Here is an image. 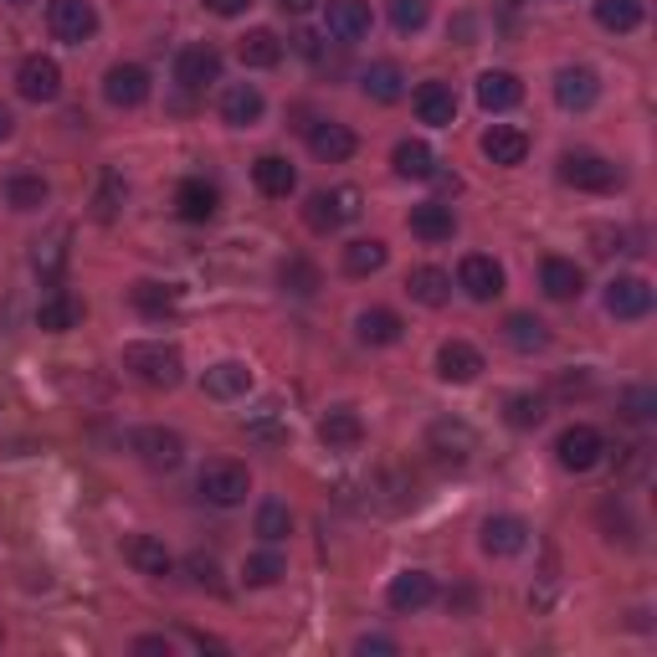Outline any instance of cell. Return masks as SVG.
Here are the masks:
<instances>
[{
  "label": "cell",
  "mask_w": 657,
  "mask_h": 657,
  "mask_svg": "<svg viewBox=\"0 0 657 657\" xmlns=\"http://www.w3.org/2000/svg\"><path fill=\"white\" fill-rule=\"evenodd\" d=\"M329 37L339 41L370 37V6L365 0H329Z\"/></svg>",
  "instance_id": "cb8c5ba5"
},
{
  "label": "cell",
  "mask_w": 657,
  "mask_h": 657,
  "mask_svg": "<svg viewBox=\"0 0 657 657\" xmlns=\"http://www.w3.org/2000/svg\"><path fill=\"white\" fill-rule=\"evenodd\" d=\"M411 231L421 237V242H452V231H457V221H452V206H442V201H421V206H411Z\"/></svg>",
  "instance_id": "7402d4cb"
},
{
  "label": "cell",
  "mask_w": 657,
  "mask_h": 657,
  "mask_svg": "<svg viewBox=\"0 0 657 657\" xmlns=\"http://www.w3.org/2000/svg\"><path fill=\"white\" fill-rule=\"evenodd\" d=\"M123 370L129 376H139L145 386H180V376H186V360H180V349L175 345H155V339H145V345H129L123 349Z\"/></svg>",
  "instance_id": "6da1fadb"
},
{
  "label": "cell",
  "mask_w": 657,
  "mask_h": 657,
  "mask_svg": "<svg viewBox=\"0 0 657 657\" xmlns=\"http://www.w3.org/2000/svg\"><path fill=\"white\" fill-rule=\"evenodd\" d=\"M242 576H247V586H278V580L288 576V565H282L278 550H257V555H247Z\"/></svg>",
  "instance_id": "ee69618b"
},
{
  "label": "cell",
  "mask_w": 657,
  "mask_h": 657,
  "mask_svg": "<svg viewBox=\"0 0 657 657\" xmlns=\"http://www.w3.org/2000/svg\"><path fill=\"white\" fill-rule=\"evenodd\" d=\"M601 452H606V442L596 427H565L560 442H555V457H560L565 472H590L601 462Z\"/></svg>",
  "instance_id": "8992f818"
},
{
  "label": "cell",
  "mask_w": 657,
  "mask_h": 657,
  "mask_svg": "<svg viewBox=\"0 0 657 657\" xmlns=\"http://www.w3.org/2000/svg\"><path fill=\"white\" fill-rule=\"evenodd\" d=\"M262 93H257L252 82H231L227 93H221V119L231 123V129H252L257 119H262Z\"/></svg>",
  "instance_id": "ffe728a7"
},
{
  "label": "cell",
  "mask_w": 657,
  "mask_h": 657,
  "mask_svg": "<svg viewBox=\"0 0 657 657\" xmlns=\"http://www.w3.org/2000/svg\"><path fill=\"white\" fill-rule=\"evenodd\" d=\"M524 545H529V524H524L519 514H494V519L484 524V550L488 555H519Z\"/></svg>",
  "instance_id": "d6986e66"
},
{
  "label": "cell",
  "mask_w": 657,
  "mask_h": 657,
  "mask_svg": "<svg viewBox=\"0 0 657 657\" xmlns=\"http://www.w3.org/2000/svg\"><path fill=\"white\" fill-rule=\"evenodd\" d=\"M237 52H242L247 68H278V62H282V41L272 37L268 27H257V31H247V37H242Z\"/></svg>",
  "instance_id": "e575fe53"
},
{
  "label": "cell",
  "mask_w": 657,
  "mask_h": 657,
  "mask_svg": "<svg viewBox=\"0 0 657 657\" xmlns=\"http://www.w3.org/2000/svg\"><path fill=\"white\" fill-rule=\"evenodd\" d=\"M37 323L47 329V335H68L72 323H78V303H72L68 293H52V298H41V309H37Z\"/></svg>",
  "instance_id": "ab89813d"
},
{
  "label": "cell",
  "mask_w": 657,
  "mask_h": 657,
  "mask_svg": "<svg viewBox=\"0 0 657 657\" xmlns=\"http://www.w3.org/2000/svg\"><path fill=\"white\" fill-rule=\"evenodd\" d=\"M135 653L139 657H170V637H139Z\"/></svg>",
  "instance_id": "f5cc1de1"
},
{
  "label": "cell",
  "mask_w": 657,
  "mask_h": 657,
  "mask_svg": "<svg viewBox=\"0 0 657 657\" xmlns=\"http://www.w3.org/2000/svg\"><path fill=\"white\" fill-rule=\"evenodd\" d=\"M596 21H601L606 31L627 37V31L643 27V0H596Z\"/></svg>",
  "instance_id": "836d02e7"
},
{
  "label": "cell",
  "mask_w": 657,
  "mask_h": 657,
  "mask_svg": "<svg viewBox=\"0 0 657 657\" xmlns=\"http://www.w3.org/2000/svg\"><path fill=\"white\" fill-rule=\"evenodd\" d=\"M406 293H411L416 303H427V309H442L447 298H452V278H447L442 268H416L411 278H406Z\"/></svg>",
  "instance_id": "4dcf8cb0"
},
{
  "label": "cell",
  "mask_w": 657,
  "mask_h": 657,
  "mask_svg": "<svg viewBox=\"0 0 657 657\" xmlns=\"http://www.w3.org/2000/svg\"><path fill=\"white\" fill-rule=\"evenodd\" d=\"M601 98V82L590 68H560L555 72V103L570 108V113H586L590 103Z\"/></svg>",
  "instance_id": "7c38bea8"
},
{
  "label": "cell",
  "mask_w": 657,
  "mask_h": 657,
  "mask_svg": "<svg viewBox=\"0 0 657 657\" xmlns=\"http://www.w3.org/2000/svg\"><path fill=\"white\" fill-rule=\"evenodd\" d=\"M129 447L145 457L149 468H180V457H186L180 431H170V427H139L135 437H129Z\"/></svg>",
  "instance_id": "9c48e42d"
},
{
  "label": "cell",
  "mask_w": 657,
  "mask_h": 657,
  "mask_svg": "<svg viewBox=\"0 0 657 657\" xmlns=\"http://www.w3.org/2000/svg\"><path fill=\"white\" fill-rule=\"evenodd\" d=\"M103 98H108L113 108H139V103L149 98V72L135 68V62H119V68H108Z\"/></svg>",
  "instance_id": "5bb4252c"
},
{
  "label": "cell",
  "mask_w": 657,
  "mask_h": 657,
  "mask_svg": "<svg viewBox=\"0 0 657 657\" xmlns=\"http://www.w3.org/2000/svg\"><path fill=\"white\" fill-rule=\"evenodd\" d=\"M360 93L376 98V103H396V98L406 93V72L396 68V62H370V68L360 72Z\"/></svg>",
  "instance_id": "484cf974"
},
{
  "label": "cell",
  "mask_w": 657,
  "mask_h": 657,
  "mask_svg": "<svg viewBox=\"0 0 657 657\" xmlns=\"http://www.w3.org/2000/svg\"><path fill=\"white\" fill-rule=\"evenodd\" d=\"M135 309L145 313V319H165V313H175V288H165V282H135Z\"/></svg>",
  "instance_id": "b9f144b4"
},
{
  "label": "cell",
  "mask_w": 657,
  "mask_h": 657,
  "mask_svg": "<svg viewBox=\"0 0 657 657\" xmlns=\"http://www.w3.org/2000/svg\"><path fill=\"white\" fill-rule=\"evenodd\" d=\"M416 119L431 123V129H452L457 93L447 88V82H421V88H416Z\"/></svg>",
  "instance_id": "e0dca14e"
},
{
  "label": "cell",
  "mask_w": 657,
  "mask_h": 657,
  "mask_svg": "<svg viewBox=\"0 0 657 657\" xmlns=\"http://www.w3.org/2000/svg\"><path fill=\"white\" fill-rule=\"evenodd\" d=\"M175 211L186 216V221H211L216 216V186H206V180H180V190H175Z\"/></svg>",
  "instance_id": "1f68e13d"
},
{
  "label": "cell",
  "mask_w": 657,
  "mask_h": 657,
  "mask_svg": "<svg viewBox=\"0 0 657 657\" xmlns=\"http://www.w3.org/2000/svg\"><path fill=\"white\" fill-rule=\"evenodd\" d=\"M6 6H27V0H6Z\"/></svg>",
  "instance_id": "91938a15"
},
{
  "label": "cell",
  "mask_w": 657,
  "mask_h": 657,
  "mask_svg": "<svg viewBox=\"0 0 657 657\" xmlns=\"http://www.w3.org/2000/svg\"><path fill=\"white\" fill-rule=\"evenodd\" d=\"M390 165H396L401 180H431V175H437V155H431L421 139H401L396 155H390Z\"/></svg>",
  "instance_id": "f546056e"
},
{
  "label": "cell",
  "mask_w": 657,
  "mask_h": 657,
  "mask_svg": "<svg viewBox=\"0 0 657 657\" xmlns=\"http://www.w3.org/2000/svg\"><path fill=\"white\" fill-rule=\"evenodd\" d=\"M16 93L27 98V103H57L62 93V68H57L52 57L31 52L21 68H16Z\"/></svg>",
  "instance_id": "277c9868"
},
{
  "label": "cell",
  "mask_w": 657,
  "mask_h": 657,
  "mask_svg": "<svg viewBox=\"0 0 657 657\" xmlns=\"http://www.w3.org/2000/svg\"><path fill=\"white\" fill-rule=\"evenodd\" d=\"M427 16H431V0H390V27L406 31V37L427 27Z\"/></svg>",
  "instance_id": "bcb514c9"
},
{
  "label": "cell",
  "mask_w": 657,
  "mask_h": 657,
  "mask_svg": "<svg viewBox=\"0 0 657 657\" xmlns=\"http://www.w3.org/2000/svg\"><path fill=\"white\" fill-rule=\"evenodd\" d=\"M221 78V52H216L211 41H196L186 52L175 57V82L180 88H206V82Z\"/></svg>",
  "instance_id": "8fae6325"
},
{
  "label": "cell",
  "mask_w": 657,
  "mask_h": 657,
  "mask_svg": "<svg viewBox=\"0 0 657 657\" xmlns=\"http://www.w3.org/2000/svg\"><path fill=\"white\" fill-rule=\"evenodd\" d=\"M504 339H509L514 349H524V355H535V349L550 345V329H545V319H535V313H509V319H504Z\"/></svg>",
  "instance_id": "d6a6232c"
},
{
  "label": "cell",
  "mask_w": 657,
  "mask_h": 657,
  "mask_svg": "<svg viewBox=\"0 0 657 657\" xmlns=\"http://www.w3.org/2000/svg\"><path fill=\"white\" fill-rule=\"evenodd\" d=\"M621 411H627L631 421H647V416L657 411V390L653 386H631L627 396H621Z\"/></svg>",
  "instance_id": "7dc6e473"
},
{
  "label": "cell",
  "mask_w": 657,
  "mask_h": 657,
  "mask_svg": "<svg viewBox=\"0 0 657 657\" xmlns=\"http://www.w3.org/2000/svg\"><path fill=\"white\" fill-rule=\"evenodd\" d=\"M252 180L262 196H272V201H282V196H293L298 190V170L282 155H262V160L252 165Z\"/></svg>",
  "instance_id": "603a6c76"
},
{
  "label": "cell",
  "mask_w": 657,
  "mask_h": 657,
  "mask_svg": "<svg viewBox=\"0 0 657 657\" xmlns=\"http://www.w3.org/2000/svg\"><path fill=\"white\" fill-rule=\"evenodd\" d=\"M252 0H206V11L211 16H242Z\"/></svg>",
  "instance_id": "9f6ffc18"
},
{
  "label": "cell",
  "mask_w": 657,
  "mask_h": 657,
  "mask_svg": "<svg viewBox=\"0 0 657 657\" xmlns=\"http://www.w3.org/2000/svg\"><path fill=\"white\" fill-rule=\"evenodd\" d=\"M504 416H509V427L529 431V427H539V421L550 416V401H545L539 390H519V396H509V401H504Z\"/></svg>",
  "instance_id": "8d00e7d4"
},
{
  "label": "cell",
  "mask_w": 657,
  "mask_h": 657,
  "mask_svg": "<svg viewBox=\"0 0 657 657\" xmlns=\"http://www.w3.org/2000/svg\"><path fill=\"white\" fill-rule=\"evenodd\" d=\"M437 376L452 380V386H468V380L484 376V355H478L468 339H447V345L437 349Z\"/></svg>",
  "instance_id": "4fadbf2b"
},
{
  "label": "cell",
  "mask_w": 657,
  "mask_h": 657,
  "mask_svg": "<svg viewBox=\"0 0 657 657\" xmlns=\"http://www.w3.org/2000/svg\"><path fill=\"white\" fill-rule=\"evenodd\" d=\"M560 180L576 190H617L621 186V170L611 160H601V155H586V149H576V155H565L560 160Z\"/></svg>",
  "instance_id": "3957f363"
},
{
  "label": "cell",
  "mask_w": 657,
  "mask_h": 657,
  "mask_svg": "<svg viewBox=\"0 0 657 657\" xmlns=\"http://www.w3.org/2000/svg\"><path fill=\"white\" fill-rule=\"evenodd\" d=\"M47 196H52V190H47L41 175H11V180H6V201H11L16 211H41Z\"/></svg>",
  "instance_id": "f35d334b"
},
{
  "label": "cell",
  "mask_w": 657,
  "mask_h": 657,
  "mask_svg": "<svg viewBox=\"0 0 657 657\" xmlns=\"http://www.w3.org/2000/svg\"><path fill=\"white\" fill-rule=\"evenodd\" d=\"M431 596H437V580H431L427 570H401V576L386 586V606L390 611H401V617L431 606Z\"/></svg>",
  "instance_id": "30bf717a"
},
{
  "label": "cell",
  "mask_w": 657,
  "mask_h": 657,
  "mask_svg": "<svg viewBox=\"0 0 657 657\" xmlns=\"http://www.w3.org/2000/svg\"><path fill=\"white\" fill-rule=\"evenodd\" d=\"M47 27H52L57 41H68V47H82V41L98 31V11L88 0H52V11H47Z\"/></svg>",
  "instance_id": "5b68a950"
},
{
  "label": "cell",
  "mask_w": 657,
  "mask_h": 657,
  "mask_svg": "<svg viewBox=\"0 0 657 657\" xmlns=\"http://www.w3.org/2000/svg\"><path fill=\"white\" fill-rule=\"evenodd\" d=\"M590 242H596V252H601V257H611V252H621V231L596 227V231H590Z\"/></svg>",
  "instance_id": "816d5d0a"
},
{
  "label": "cell",
  "mask_w": 657,
  "mask_h": 657,
  "mask_svg": "<svg viewBox=\"0 0 657 657\" xmlns=\"http://www.w3.org/2000/svg\"><path fill=\"white\" fill-rule=\"evenodd\" d=\"M119 190H123V180L119 175H103V196H98V216H113V206H119Z\"/></svg>",
  "instance_id": "f907efd6"
},
{
  "label": "cell",
  "mask_w": 657,
  "mask_h": 657,
  "mask_svg": "<svg viewBox=\"0 0 657 657\" xmlns=\"http://www.w3.org/2000/svg\"><path fill=\"white\" fill-rule=\"evenodd\" d=\"M278 278H282V288H288V293H298V298H309V293H319V268H313L309 257H288V262H282L278 268Z\"/></svg>",
  "instance_id": "60d3db41"
},
{
  "label": "cell",
  "mask_w": 657,
  "mask_h": 657,
  "mask_svg": "<svg viewBox=\"0 0 657 657\" xmlns=\"http://www.w3.org/2000/svg\"><path fill=\"white\" fill-rule=\"evenodd\" d=\"M355 653H365V657H370V653H376V657H390V653H396V643H390V637H360V643H355Z\"/></svg>",
  "instance_id": "db71d44e"
},
{
  "label": "cell",
  "mask_w": 657,
  "mask_h": 657,
  "mask_svg": "<svg viewBox=\"0 0 657 657\" xmlns=\"http://www.w3.org/2000/svg\"><path fill=\"white\" fill-rule=\"evenodd\" d=\"M319 442L329 447V452H355V447L365 442L360 411H349V406H335V411L319 421Z\"/></svg>",
  "instance_id": "9a60e30c"
},
{
  "label": "cell",
  "mask_w": 657,
  "mask_h": 657,
  "mask_svg": "<svg viewBox=\"0 0 657 657\" xmlns=\"http://www.w3.org/2000/svg\"><path fill=\"white\" fill-rule=\"evenodd\" d=\"M206 396H216V401H237V396H247L252 390V370H247L242 360H221L206 370Z\"/></svg>",
  "instance_id": "44dd1931"
},
{
  "label": "cell",
  "mask_w": 657,
  "mask_h": 657,
  "mask_svg": "<svg viewBox=\"0 0 657 657\" xmlns=\"http://www.w3.org/2000/svg\"><path fill=\"white\" fill-rule=\"evenodd\" d=\"M355 329H360L365 345H396V339H401V313H390V309H365L360 319H355Z\"/></svg>",
  "instance_id": "d590c367"
},
{
  "label": "cell",
  "mask_w": 657,
  "mask_h": 657,
  "mask_svg": "<svg viewBox=\"0 0 657 657\" xmlns=\"http://www.w3.org/2000/svg\"><path fill=\"white\" fill-rule=\"evenodd\" d=\"M478 149H484L494 165H524V155H529V139H524L519 129H509V123H494V129L478 139Z\"/></svg>",
  "instance_id": "83f0119b"
},
{
  "label": "cell",
  "mask_w": 657,
  "mask_h": 657,
  "mask_svg": "<svg viewBox=\"0 0 657 657\" xmlns=\"http://www.w3.org/2000/svg\"><path fill=\"white\" fill-rule=\"evenodd\" d=\"M196 488H201V498L216 504V509H237V504H247V494H252V478H247L242 462H206Z\"/></svg>",
  "instance_id": "7a4b0ae2"
},
{
  "label": "cell",
  "mask_w": 657,
  "mask_h": 657,
  "mask_svg": "<svg viewBox=\"0 0 657 657\" xmlns=\"http://www.w3.org/2000/svg\"><path fill=\"white\" fill-rule=\"evenodd\" d=\"M539 288H545L555 303H570V298H580V288H586V272H580L570 257H545V268H539Z\"/></svg>",
  "instance_id": "ac0fdd59"
},
{
  "label": "cell",
  "mask_w": 657,
  "mask_h": 657,
  "mask_svg": "<svg viewBox=\"0 0 657 657\" xmlns=\"http://www.w3.org/2000/svg\"><path fill=\"white\" fill-rule=\"evenodd\" d=\"M186 570H190V580H196V586L221 590V570H216V560H211V555H190V560H186Z\"/></svg>",
  "instance_id": "681fc988"
},
{
  "label": "cell",
  "mask_w": 657,
  "mask_h": 657,
  "mask_svg": "<svg viewBox=\"0 0 657 657\" xmlns=\"http://www.w3.org/2000/svg\"><path fill=\"white\" fill-rule=\"evenodd\" d=\"M303 221H309L313 231H339V227H345V211H339V190H335V196H329V190L309 196V206H303Z\"/></svg>",
  "instance_id": "7bdbcfd3"
},
{
  "label": "cell",
  "mask_w": 657,
  "mask_h": 657,
  "mask_svg": "<svg viewBox=\"0 0 657 657\" xmlns=\"http://www.w3.org/2000/svg\"><path fill=\"white\" fill-rule=\"evenodd\" d=\"M278 6H282L288 16H309L313 6H319V0H278Z\"/></svg>",
  "instance_id": "6f0895ef"
},
{
  "label": "cell",
  "mask_w": 657,
  "mask_h": 657,
  "mask_svg": "<svg viewBox=\"0 0 657 657\" xmlns=\"http://www.w3.org/2000/svg\"><path fill=\"white\" fill-rule=\"evenodd\" d=\"M62 242H68V231H57L52 242L37 252V272H41V278H57V272H62V257H68V247H62Z\"/></svg>",
  "instance_id": "c3c4849f"
},
{
  "label": "cell",
  "mask_w": 657,
  "mask_h": 657,
  "mask_svg": "<svg viewBox=\"0 0 657 657\" xmlns=\"http://www.w3.org/2000/svg\"><path fill=\"white\" fill-rule=\"evenodd\" d=\"M386 268V242L380 237H360V242L345 247V272H355V278H370V272Z\"/></svg>",
  "instance_id": "74e56055"
},
{
  "label": "cell",
  "mask_w": 657,
  "mask_h": 657,
  "mask_svg": "<svg viewBox=\"0 0 657 657\" xmlns=\"http://www.w3.org/2000/svg\"><path fill=\"white\" fill-rule=\"evenodd\" d=\"M288 529H293V514H288V504L268 498V504L257 509V535L268 539V545H278V539H288Z\"/></svg>",
  "instance_id": "f6af8a7d"
},
{
  "label": "cell",
  "mask_w": 657,
  "mask_h": 657,
  "mask_svg": "<svg viewBox=\"0 0 657 657\" xmlns=\"http://www.w3.org/2000/svg\"><path fill=\"white\" fill-rule=\"evenodd\" d=\"M11 135H16V119H11V108L0 103V145H6V139H11Z\"/></svg>",
  "instance_id": "680465c9"
},
{
  "label": "cell",
  "mask_w": 657,
  "mask_h": 657,
  "mask_svg": "<svg viewBox=\"0 0 657 657\" xmlns=\"http://www.w3.org/2000/svg\"><path fill=\"white\" fill-rule=\"evenodd\" d=\"M309 149L319 155L323 165H339V160H349V155H355V135H349L345 123H313Z\"/></svg>",
  "instance_id": "f1b7e54d"
},
{
  "label": "cell",
  "mask_w": 657,
  "mask_h": 657,
  "mask_svg": "<svg viewBox=\"0 0 657 657\" xmlns=\"http://www.w3.org/2000/svg\"><path fill=\"white\" fill-rule=\"evenodd\" d=\"M247 431H252V437H272V442H282V437H288V431L278 427V416H262V421H252Z\"/></svg>",
  "instance_id": "11a10c76"
},
{
  "label": "cell",
  "mask_w": 657,
  "mask_h": 657,
  "mask_svg": "<svg viewBox=\"0 0 657 657\" xmlns=\"http://www.w3.org/2000/svg\"><path fill=\"white\" fill-rule=\"evenodd\" d=\"M519 98H524V82L514 78V72H484V78H478V103H484L488 113H509Z\"/></svg>",
  "instance_id": "4316f807"
},
{
  "label": "cell",
  "mask_w": 657,
  "mask_h": 657,
  "mask_svg": "<svg viewBox=\"0 0 657 657\" xmlns=\"http://www.w3.org/2000/svg\"><path fill=\"white\" fill-rule=\"evenodd\" d=\"M457 288L468 298H478V303H494V298L504 293V268H498L494 257L472 252V257H462V268H457Z\"/></svg>",
  "instance_id": "ba28073f"
},
{
  "label": "cell",
  "mask_w": 657,
  "mask_h": 657,
  "mask_svg": "<svg viewBox=\"0 0 657 657\" xmlns=\"http://www.w3.org/2000/svg\"><path fill=\"white\" fill-rule=\"evenodd\" d=\"M123 560L135 565L139 576H170V550H165V539L155 535H135L129 545H123Z\"/></svg>",
  "instance_id": "d4e9b609"
},
{
  "label": "cell",
  "mask_w": 657,
  "mask_h": 657,
  "mask_svg": "<svg viewBox=\"0 0 657 657\" xmlns=\"http://www.w3.org/2000/svg\"><path fill=\"white\" fill-rule=\"evenodd\" d=\"M606 313H611V319H647V313H653V282L611 278L606 282Z\"/></svg>",
  "instance_id": "52a82bcc"
},
{
  "label": "cell",
  "mask_w": 657,
  "mask_h": 657,
  "mask_svg": "<svg viewBox=\"0 0 657 657\" xmlns=\"http://www.w3.org/2000/svg\"><path fill=\"white\" fill-rule=\"evenodd\" d=\"M427 442H431V452L447 457V462H468L472 447H478V437H472L468 421H452V416H447V421H431Z\"/></svg>",
  "instance_id": "2e32d148"
}]
</instances>
